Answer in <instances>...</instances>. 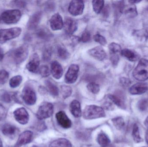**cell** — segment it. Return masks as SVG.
Returning <instances> with one entry per match:
<instances>
[{"instance_id":"33","label":"cell","mask_w":148,"mask_h":147,"mask_svg":"<svg viewBox=\"0 0 148 147\" xmlns=\"http://www.w3.org/2000/svg\"><path fill=\"white\" fill-rule=\"evenodd\" d=\"M108 47L110 54H118L119 53H121L122 51L121 46L114 42L110 44Z\"/></svg>"},{"instance_id":"11","label":"cell","mask_w":148,"mask_h":147,"mask_svg":"<svg viewBox=\"0 0 148 147\" xmlns=\"http://www.w3.org/2000/svg\"><path fill=\"white\" fill-rule=\"evenodd\" d=\"M16 120L20 124L25 125L27 123L29 119L28 113L24 108L17 109L14 112Z\"/></svg>"},{"instance_id":"9","label":"cell","mask_w":148,"mask_h":147,"mask_svg":"<svg viewBox=\"0 0 148 147\" xmlns=\"http://www.w3.org/2000/svg\"><path fill=\"white\" fill-rule=\"evenodd\" d=\"M79 66L77 65H71L65 75V81L67 84H73L76 81L78 77Z\"/></svg>"},{"instance_id":"5","label":"cell","mask_w":148,"mask_h":147,"mask_svg":"<svg viewBox=\"0 0 148 147\" xmlns=\"http://www.w3.org/2000/svg\"><path fill=\"white\" fill-rule=\"evenodd\" d=\"M21 15V11L18 9L6 10L1 14V18L6 24H14L19 21Z\"/></svg>"},{"instance_id":"44","label":"cell","mask_w":148,"mask_h":147,"mask_svg":"<svg viewBox=\"0 0 148 147\" xmlns=\"http://www.w3.org/2000/svg\"><path fill=\"white\" fill-rule=\"evenodd\" d=\"M110 61L113 66H116L119 61L118 54H110Z\"/></svg>"},{"instance_id":"16","label":"cell","mask_w":148,"mask_h":147,"mask_svg":"<svg viewBox=\"0 0 148 147\" xmlns=\"http://www.w3.org/2000/svg\"><path fill=\"white\" fill-rule=\"evenodd\" d=\"M33 133L30 131H26L22 133L14 147H20L30 143L33 138Z\"/></svg>"},{"instance_id":"14","label":"cell","mask_w":148,"mask_h":147,"mask_svg":"<svg viewBox=\"0 0 148 147\" xmlns=\"http://www.w3.org/2000/svg\"><path fill=\"white\" fill-rule=\"evenodd\" d=\"M56 120L61 127L63 128L68 129L72 126V122L66 113L63 111H59L56 114Z\"/></svg>"},{"instance_id":"19","label":"cell","mask_w":148,"mask_h":147,"mask_svg":"<svg viewBox=\"0 0 148 147\" xmlns=\"http://www.w3.org/2000/svg\"><path fill=\"white\" fill-rule=\"evenodd\" d=\"M51 72L53 77L56 79H59L62 77L63 70L62 66L58 61L52 62L51 65Z\"/></svg>"},{"instance_id":"52","label":"cell","mask_w":148,"mask_h":147,"mask_svg":"<svg viewBox=\"0 0 148 147\" xmlns=\"http://www.w3.org/2000/svg\"><path fill=\"white\" fill-rule=\"evenodd\" d=\"M0 22H1V17H0Z\"/></svg>"},{"instance_id":"21","label":"cell","mask_w":148,"mask_h":147,"mask_svg":"<svg viewBox=\"0 0 148 147\" xmlns=\"http://www.w3.org/2000/svg\"><path fill=\"white\" fill-rule=\"evenodd\" d=\"M70 110L75 117H80L82 115V110L80 102L77 100L73 101L70 104Z\"/></svg>"},{"instance_id":"7","label":"cell","mask_w":148,"mask_h":147,"mask_svg":"<svg viewBox=\"0 0 148 147\" xmlns=\"http://www.w3.org/2000/svg\"><path fill=\"white\" fill-rule=\"evenodd\" d=\"M53 108L52 104L47 102H43L39 107L36 113L37 118L42 120L49 118L53 113Z\"/></svg>"},{"instance_id":"42","label":"cell","mask_w":148,"mask_h":147,"mask_svg":"<svg viewBox=\"0 0 148 147\" xmlns=\"http://www.w3.org/2000/svg\"><path fill=\"white\" fill-rule=\"evenodd\" d=\"M91 39V35L90 33L88 32H85L82 34L80 39V41L83 43H86L88 42Z\"/></svg>"},{"instance_id":"37","label":"cell","mask_w":148,"mask_h":147,"mask_svg":"<svg viewBox=\"0 0 148 147\" xmlns=\"http://www.w3.org/2000/svg\"><path fill=\"white\" fill-rule=\"evenodd\" d=\"M39 72L42 77H47L50 75V70L47 65L42 66L39 69Z\"/></svg>"},{"instance_id":"18","label":"cell","mask_w":148,"mask_h":147,"mask_svg":"<svg viewBox=\"0 0 148 147\" xmlns=\"http://www.w3.org/2000/svg\"><path fill=\"white\" fill-rule=\"evenodd\" d=\"M148 90V85L147 84L138 83L131 86L129 91L132 95H141L145 93Z\"/></svg>"},{"instance_id":"35","label":"cell","mask_w":148,"mask_h":147,"mask_svg":"<svg viewBox=\"0 0 148 147\" xmlns=\"http://www.w3.org/2000/svg\"><path fill=\"white\" fill-rule=\"evenodd\" d=\"M87 89L93 94H97L100 91V86L99 85L95 83H90L88 84Z\"/></svg>"},{"instance_id":"1","label":"cell","mask_w":148,"mask_h":147,"mask_svg":"<svg viewBox=\"0 0 148 147\" xmlns=\"http://www.w3.org/2000/svg\"><path fill=\"white\" fill-rule=\"evenodd\" d=\"M133 77L138 81H144L148 79V60L142 59L139 61L133 72Z\"/></svg>"},{"instance_id":"36","label":"cell","mask_w":148,"mask_h":147,"mask_svg":"<svg viewBox=\"0 0 148 147\" xmlns=\"http://www.w3.org/2000/svg\"><path fill=\"white\" fill-rule=\"evenodd\" d=\"M108 98L110 100V101L119 107H122L123 106V102L120 98L114 95H110V94L108 95Z\"/></svg>"},{"instance_id":"20","label":"cell","mask_w":148,"mask_h":147,"mask_svg":"<svg viewBox=\"0 0 148 147\" xmlns=\"http://www.w3.org/2000/svg\"><path fill=\"white\" fill-rule=\"evenodd\" d=\"M41 12H37L31 16L27 23V27L29 29L33 30L35 29L40 23L42 17Z\"/></svg>"},{"instance_id":"13","label":"cell","mask_w":148,"mask_h":147,"mask_svg":"<svg viewBox=\"0 0 148 147\" xmlns=\"http://www.w3.org/2000/svg\"><path fill=\"white\" fill-rule=\"evenodd\" d=\"M40 60L37 54H34L30 58V60L27 65L28 70L33 73H36L39 71Z\"/></svg>"},{"instance_id":"23","label":"cell","mask_w":148,"mask_h":147,"mask_svg":"<svg viewBox=\"0 0 148 147\" xmlns=\"http://www.w3.org/2000/svg\"><path fill=\"white\" fill-rule=\"evenodd\" d=\"M49 147H72L71 142L66 139H58L52 142Z\"/></svg>"},{"instance_id":"39","label":"cell","mask_w":148,"mask_h":147,"mask_svg":"<svg viewBox=\"0 0 148 147\" xmlns=\"http://www.w3.org/2000/svg\"><path fill=\"white\" fill-rule=\"evenodd\" d=\"M137 107L141 111H145L148 108V101L146 99L140 100L137 104Z\"/></svg>"},{"instance_id":"34","label":"cell","mask_w":148,"mask_h":147,"mask_svg":"<svg viewBox=\"0 0 148 147\" xmlns=\"http://www.w3.org/2000/svg\"><path fill=\"white\" fill-rule=\"evenodd\" d=\"M61 93L63 98H66L69 97L72 93V89L71 87L67 85H63L61 86Z\"/></svg>"},{"instance_id":"51","label":"cell","mask_w":148,"mask_h":147,"mask_svg":"<svg viewBox=\"0 0 148 147\" xmlns=\"http://www.w3.org/2000/svg\"><path fill=\"white\" fill-rule=\"evenodd\" d=\"M0 147H3L2 142V141L1 140V139H0Z\"/></svg>"},{"instance_id":"27","label":"cell","mask_w":148,"mask_h":147,"mask_svg":"<svg viewBox=\"0 0 148 147\" xmlns=\"http://www.w3.org/2000/svg\"><path fill=\"white\" fill-rule=\"evenodd\" d=\"M132 136L136 143H139L143 142V139L140 135L139 127L136 124H134L133 127Z\"/></svg>"},{"instance_id":"32","label":"cell","mask_w":148,"mask_h":147,"mask_svg":"<svg viewBox=\"0 0 148 147\" xmlns=\"http://www.w3.org/2000/svg\"><path fill=\"white\" fill-rule=\"evenodd\" d=\"M112 121L115 127L119 130L122 129L125 126V122L122 117H116L112 119Z\"/></svg>"},{"instance_id":"50","label":"cell","mask_w":148,"mask_h":147,"mask_svg":"<svg viewBox=\"0 0 148 147\" xmlns=\"http://www.w3.org/2000/svg\"><path fill=\"white\" fill-rule=\"evenodd\" d=\"M144 125H145V126L148 129V117L147 118H146L145 121H144Z\"/></svg>"},{"instance_id":"29","label":"cell","mask_w":148,"mask_h":147,"mask_svg":"<svg viewBox=\"0 0 148 147\" xmlns=\"http://www.w3.org/2000/svg\"><path fill=\"white\" fill-rule=\"evenodd\" d=\"M104 1L103 0H94L92 1L93 9L97 14H99L102 10Z\"/></svg>"},{"instance_id":"47","label":"cell","mask_w":148,"mask_h":147,"mask_svg":"<svg viewBox=\"0 0 148 147\" xmlns=\"http://www.w3.org/2000/svg\"><path fill=\"white\" fill-rule=\"evenodd\" d=\"M14 2L15 3L16 6H17L18 7H24L26 5L25 2L22 1H14Z\"/></svg>"},{"instance_id":"17","label":"cell","mask_w":148,"mask_h":147,"mask_svg":"<svg viewBox=\"0 0 148 147\" xmlns=\"http://www.w3.org/2000/svg\"><path fill=\"white\" fill-rule=\"evenodd\" d=\"M64 30L67 34L72 35L76 31L77 28V23L76 21L70 17L65 19L64 22Z\"/></svg>"},{"instance_id":"48","label":"cell","mask_w":148,"mask_h":147,"mask_svg":"<svg viewBox=\"0 0 148 147\" xmlns=\"http://www.w3.org/2000/svg\"><path fill=\"white\" fill-rule=\"evenodd\" d=\"M3 52L2 49L0 47V61L3 59Z\"/></svg>"},{"instance_id":"26","label":"cell","mask_w":148,"mask_h":147,"mask_svg":"<svg viewBox=\"0 0 148 147\" xmlns=\"http://www.w3.org/2000/svg\"><path fill=\"white\" fill-rule=\"evenodd\" d=\"M57 53L60 58L63 60H66L69 58L70 54L65 47L60 46L57 47Z\"/></svg>"},{"instance_id":"31","label":"cell","mask_w":148,"mask_h":147,"mask_svg":"<svg viewBox=\"0 0 148 147\" xmlns=\"http://www.w3.org/2000/svg\"><path fill=\"white\" fill-rule=\"evenodd\" d=\"M36 35L37 36L43 39H48L51 38L52 34L51 33L45 28H41L37 31Z\"/></svg>"},{"instance_id":"40","label":"cell","mask_w":148,"mask_h":147,"mask_svg":"<svg viewBox=\"0 0 148 147\" xmlns=\"http://www.w3.org/2000/svg\"><path fill=\"white\" fill-rule=\"evenodd\" d=\"M9 78V73L5 70L0 71V83L3 84L6 83Z\"/></svg>"},{"instance_id":"41","label":"cell","mask_w":148,"mask_h":147,"mask_svg":"<svg viewBox=\"0 0 148 147\" xmlns=\"http://www.w3.org/2000/svg\"><path fill=\"white\" fill-rule=\"evenodd\" d=\"M52 51L50 47H47L44 50L42 54V58L45 61H48L51 58Z\"/></svg>"},{"instance_id":"22","label":"cell","mask_w":148,"mask_h":147,"mask_svg":"<svg viewBox=\"0 0 148 147\" xmlns=\"http://www.w3.org/2000/svg\"><path fill=\"white\" fill-rule=\"evenodd\" d=\"M121 54L123 56L131 61H136L140 58L137 54L127 49L122 50Z\"/></svg>"},{"instance_id":"30","label":"cell","mask_w":148,"mask_h":147,"mask_svg":"<svg viewBox=\"0 0 148 147\" xmlns=\"http://www.w3.org/2000/svg\"><path fill=\"white\" fill-rule=\"evenodd\" d=\"M22 81V77L20 75L13 77L10 80V86L12 88H15L20 85Z\"/></svg>"},{"instance_id":"45","label":"cell","mask_w":148,"mask_h":147,"mask_svg":"<svg viewBox=\"0 0 148 147\" xmlns=\"http://www.w3.org/2000/svg\"><path fill=\"white\" fill-rule=\"evenodd\" d=\"M1 99L2 101H4L5 102H10L11 101V98L9 94L7 92H4L1 95Z\"/></svg>"},{"instance_id":"28","label":"cell","mask_w":148,"mask_h":147,"mask_svg":"<svg viewBox=\"0 0 148 147\" xmlns=\"http://www.w3.org/2000/svg\"><path fill=\"white\" fill-rule=\"evenodd\" d=\"M16 128L15 127L9 124H6L3 127L2 129L3 133L6 135H11L15 133Z\"/></svg>"},{"instance_id":"3","label":"cell","mask_w":148,"mask_h":147,"mask_svg":"<svg viewBox=\"0 0 148 147\" xmlns=\"http://www.w3.org/2000/svg\"><path fill=\"white\" fill-rule=\"evenodd\" d=\"M106 114L102 108L96 105L87 106L83 112L84 118L87 120L97 119L105 117Z\"/></svg>"},{"instance_id":"4","label":"cell","mask_w":148,"mask_h":147,"mask_svg":"<svg viewBox=\"0 0 148 147\" xmlns=\"http://www.w3.org/2000/svg\"><path fill=\"white\" fill-rule=\"evenodd\" d=\"M21 28H12L0 30V43L3 44L8 41L18 37L21 33Z\"/></svg>"},{"instance_id":"10","label":"cell","mask_w":148,"mask_h":147,"mask_svg":"<svg viewBox=\"0 0 148 147\" xmlns=\"http://www.w3.org/2000/svg\"><path fill=\"white\" fill-rule=\"evenodd\" d=\"M84 8V3L82 1L74 0L70 3L69 11L72 15L77 16L82 14Z\"/></svg>"},{"instance_id":"43","label":"cell","mask_w":148,"mask_h":147,"mask_svg":"<svg viewBox=\"0 0 148 147\" xmlns=\"http://www.w3.org/2000/svg\"><path fill=\"white\" fill-rule=\"evenodd\" d=\"M7 111L5 108L0 104V124L6 118Z\"/></svg>"},{"instance_id":"38","label":"cell","mask_w":148,"mask_h":147,"mask_svg":"<svg viewBox=\"0 0 148 147\" xmlns=\"http://www.w3.org/2000/svg\"><path fill=\"white\" fill-rule=\"evenodd\" d=\"M93 39L95 41L99 43L102 45L104 46L107 44V41L106 39L99 34L95 35L93 37Z\"/></svg>"},{"instance_id":"46","label":"cell","mask_w":148,"mask_h":147,"mask_svg":"<svg viewBox=\"0 0 148 147\" xmlns=\"http://www.w3.org/2000/svg\"><path fill=\"white\" fill-rule=\"evenodd\" d=\"M120 83L123 86L127 87L130 85L131 82L127 79L125 78H121L120 79Z\"/></svg>"},{"instance_id":"6","label":"cell","mask_w":148,"mask_h":147,"mask_svg":"<svg viewBox=\"0 0 148 147\" xmlns=\"http://www.w3.org/2000/svg\"><path fill=\"white\" fill-rule=\"evenodd\" d=\"M128 3L124 1H119L116 6L121 13L127 15L130 17H135L137 15V10L135 5L128 1Z\"/></svg>"},{"instance_id":"15","label":"cell","mask_w":148,"mask_h":147,"mask_svg":"<svg viewBox=\"0 0 148 147\" xmlns=\"http://www.w3.org/2000/svg\"><path fill=\"white\" fill-rule=\"evenodd\" d=\"M88 54L91 57L99 61H102L106 57V53L101 46H98L90 49Z\"/></svg>"},{"instance_id":"12","label":"cell","mask_w":148,"mask_h":147,"mask_svg":"<svg viewBox=\"0 0 148 147\" xmlns=\"http://www.w3.org/2000/svg\"><path fill=\"white\" fill-rule=\"evenodd\" d=\"M51 29L53 31L60 30L64 26L61 16L59 13H56L53 15L49 20Z\"/></svg>"},{"instance_id":"25","label":"cell","mask_w":148,"mask_h":147,"mask_svg":"<svg viewBox=\"0 0 148 147\" xmlns=\"http://www.w3.org/2000/svg\"><path fill=\"white\" fill-rule=\"evenodd\" d=\"M45 85L48 90L53 96H56L59 95V89L54 84L49 80H47L45 81Z\"/></svg>"},{"instance_id":"2","label":"cell","mask_w":148,"mask_h":147,"mask_svg":"<svg viewBox=\"0 0 148 147\" xmlns=\"http://www.w3.org/2000/svg\"><path fill=\"white\" fill-rule=\"evenodd\" d=\"M28 53V47L24 45L10 51L9 55L14 64H19L26 60Z\"/></svg>"},{"instance_id":"8","label":"cell","mask_w":148,"mask_h":147,"mask_svg":"<svg viewBox=\"0 0 148 147\" xmlns=\"http://www.w3.org/2000/svg\"><path fill=\"white\" fill-rule=\"evenodd\" d=\"M22 96L23 101L27 105H34L36 102V96L35 92L29 86L25 87L23 89Z\"/></svg>"},{"instance_id":"53","label":"cell","mask_w":148,"mask_h":147,"mask_svg":"<svg viewBox=\"0 0 148 147\" xmlns=\"http://www.w3.org/2000/svg\"></svg>"},{"instance_id":"24","label":"cell","mask_w":148,"mask_h":147,"mask_svg":"<svg viewBox=\"0 0 148 147\" xmlns=\"http://www.w3.org/2000/svg\"><path fill=\"white\" fill-rule=\"evenodd\" d=\"M97 141L101 147H106L109 146L110 141L108 135L104 133H101L97 136Z\"/></svg>"},{"instance_id":"49","label":"cell","mask_w":148,"mask_h":147,"mask_svg":"<svg viewBox=\"0 0 148 147\" xmlns=\"http://www.w3.org/2000/svg\"><path fill=\"white\" fill-rule=\"evenodd\" d=\"M145 140H146V142L148 145V130L147 131L145 135Z\"/></svg>"}]
</instances>
